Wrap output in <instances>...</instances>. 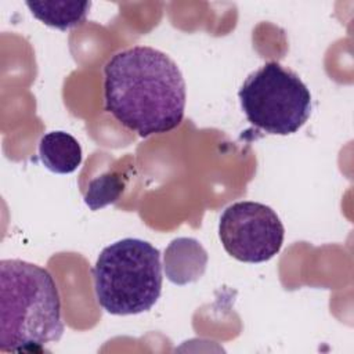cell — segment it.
Listing matches in <instances>:
<instances>
[{
  "mask_svg": "<svg viewBox=\"0 0 354 354\" xmlns=\"http://www.w3.org/2000/svg\"><path fill=\"white\" fill-rule=\"evenodd\" d=\"M105 111L140 137L163 134L184 119L185 82L177 64L149 46L124 48L104 68Z\"/></svg>",
  "mask_w": 354,
  "mask_h": 354,
  "instance_id": "1",
  "label": "cell"
},
{
  "mask_svg": "<svg viewBox=\"0 0 354 354\" xmlns=\"http://www.w3.org/2000/svg\"><path fill=\"white\" fill-rule=\"evenodd\" d=\"M61 297L51 274L33 263L0 261V350L43 351L64 333Z\"/></svg>",
  "mask_w": 354,
  "mask_h": 354,
  "instance_id": "2",
  "label": "cell"
},
{
  "mask_svg": "<svg viewBox=\"0 0 354 354\" xmlns=\"http://www.w3.org/2000/svg\"><path fill=\"white\" fill-rule=\"evenodd\" d=\"M91 272L98 304L113 315L148 311L162 292L160 252L138 238L104 248Z\"/></svg>",
  "mask_w": 354,
  "mask_h": 354,
  "instance_id": "3",
  "label": "cell"
},
{
  "mask_svg": "<svg viewBox=\"0 0 354 354\" xmlns=\"http://www.w3.org/2000/svg\"><path fill=\"white\" fill-rule=\"evenodd\" d=\"M250 124L268 133H296L311 115V94L303 80L277 61L252 72L238 91Z\"/></svg>",
  "mask_w": 354,
  "mask_h": 354,
  "instance_id": "4",
  "label": "cell"
},
{
  "mask_svg": "<svg viewBox=\"0 0 354 354\" xmlns=\"http://www.w3.org/2000/svg\"><path fill=\"white\" fill-rule=\"evenodd\" d=\"M218 236L225 252L234 259L243 263H263L281 250L285 228L270 206L241 201L223 212Z\"/></svg>",
  "mask_w": 354,
  "mask_h": 354,
  "instance_id": "5",
  "label": "cell"
},
{
  "mask_svg": "<svg viewBox=\"0 0 354 354\" xmlns=\"http://www.w3.org/2000/svg\"><path fill=\"white\" fill-rule=\"evenodd\" d=\"M207 254L192 238L174 239L165 253L167 278L178 285L194 282L205 272Z\"/></svg>",
  "mask_w": 354,
  "mask_h": 354,
  "instance_id": "6",
  "label": "cell"
},
{
  "mask_svg": "<svg viewBox=\"0 0 354 354\" xmlns=\"http://www.w3.org/2000/svg\"><path fill=\"white\" fill-rule=\"evenodd\" d=\"M39 158L53 173H73L82 163V147L69 133L57 130L44 134L39 142Z\"/></svg>",
  "mask_w": 354,
  "mask_h": 354,
  "instance_id": "7",
  "label": "cell"
},
{
  "mask_svg": "<svg viewBox=\"0 0 354 354\" xmlns=\"http://www.w3.org/2000/svg\"><path fill=\"white\" fill-rule=\"evenodd\" d=\"M26 6L44 25L66 30L86 21L91 1H26Z\"/></svg>",
  "mask_w": 354,
  "mask_h": 354,
  "instance_id": "8",
  "label": "cell"
},
{
  "mask_svg": "<svg viewBox=\"0 0 354 354\" xmlns=\"http://www.w3.org/2000/svg\"><path fill=\"white\" fill-rule=\"evenodd\" d=\"M124 189V181L119 173H106L94 178L86 191L84 203L91 210L102 209L119 199Z\"/></svg>",
  "mask_w": 354,
  "mask_h": 354,
  "instance_id": "9",
  "label": "cell"
}]
</instances>
